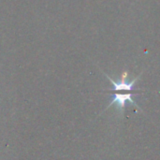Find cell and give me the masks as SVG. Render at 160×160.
Masks as SVG:
<instances>
[{
    "mask_svg": "<svg viewBox=\"0 0 160 160\" xmlns=\"http://www.w3.org/2000/svg\"><path fill=\"white\" fill-rule=\"evenodd\" d=\"M138 94L135 93H127V94H121V93H113L112 95V101L111 103L107 106L106 110L109 109L112 105L116 104L117 105V110L119 112V114L121 117L125 115V108L127 107V103H130L131 105L135 106L137 109L142 111L140 106L137 104V102L133 99V97Z\"/></svg>",
    "mask_w": 160,
    "mask_h": 160,
    "instance_id": "cell-1",
    "label": "cell"
},
{
    "mask_svg": "<svg viewBox=\"0 0 160 160\" xmlns=\"http://www.w3.org/2000/svg\"><path fill=\"white\" fill-rule=\"evenodd\" d=\"M142 74V72L139 76H137L133 81H131V82H127V78H128V71H127V70L123 72L122 77H121V81H120V82H115V81H113L109 75L105 74V76L108 78V80H109V81L112 82V89H109L108 91H109V92H116V91H130V92H131V91H134V90H136V88H135V83L137 82L138 80H140Z\"/></svg>",
    "mask_w": 160,
    "mask_h": 160,
    "instance_id": "cell-2",
    "label": "cell"
}]
</instances>
